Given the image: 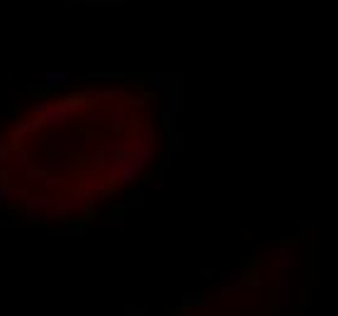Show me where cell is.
Masks as SVG:
<instances>
[{"mask_svg":"<svg viewBox=\"0 0 338 316\" xmlns=\"http://www.w3.org/2000/svg\"><path fill=\"white\" fill-rule=\"evenodd\" d=\"M44 81H47V86H63V83L71 81V76L68 73H58V71H49V73H44Z\"/></svg>","mask_w":338,"mask_h":316,"instance_id":"cell-1","label":"cell"}]
</instances>
